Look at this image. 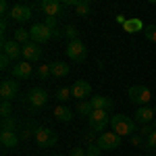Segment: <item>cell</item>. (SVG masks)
<instances>
[{
  "label": "cell",
  "mask_w": 156,
  "mask_h": 156,
  "mask_svg": "<svg viewBox=\"0 0 156 156\" xmlns=\"http://www.w3.org/2000/svg\"><path fill=\"white\" fill-rule=\"evenodd\" d=\"M154 131V125H152V123H150V125H142V135H144V137H148V135H150V133Z\"/></svg>",
  "instance_id": "cell-34"
},
{
  "label": "cell",
  "mask_w": 156,
  "mask_h": 156,
  "mask_svg": "<svg viewBox=\"0 0 156 156\" xmlns=\"http://www.w3.org/2000/svg\"><path fill=\"white\" fill-rule=\"evenodd\" d=\"M29 36H31V42H36V44H44V42H48L50 37H52V29L46 27L44 23H36V25H31Z\"/></svg>",
  "instance_id": "cell-7"
},
{
  "label": "cell",
  "mask_w": 156,
  "mask_h": 156,
  "mask_svg": "<svg viewBox=\"0 0 156 156\" xmlns=\"http://www.w3.org/2000/svg\"><path fill=\"white\" fill-rule=\"evenodd\" d=\"M9 62H11V58L2 52V56H0V69H2V71H4V69H9Z\"/></svg>",
  "instance_id": "cell-35"
},
{
  "label": "cell",
  "mask_w": 156,
  "mask_h": 156,
  "mask_svg": "<svg viewBox=\"0 0 156 156\" xmlns=\"http://www.w3.org/2000/svg\"><path fill=\"white\" fill-rule=\"evenodd\" d=\"M69 96H71V87H58L56 90V98L58 100H67Z\"/></svg>",
  "instance_id": "cell-31"
},
{
  "label": "cell",
  "mask_w": 156,
  "mask_h": 156,
  "mask_svg": "<svg viewBox=\"0 0 156 156\" xmlns=\"http://www.w3.org/2000/svg\"><path fill=\"white\" fill-rule=\"evenodd\" d=\"M23 56L27 62H36V60L42 58V48H40V44L36 42H29V44H25L23 46Z\"/></svg>",
  "instance_id": "cell-14"
},
{
  "label": "cell",
  "mask_w": 156,
  "mask_h": 156,
  "mask_svg": "<svg viewBox=\"0 0 156 156\" xmlns=\"http://www.w3.org/2000/svg\"><path fill=\"white\" fill-rule=\"evenodd\" d=\"M36 75L40 77V79H46L48 75H52V73H50V65H42V67H37Z\"/></svg>",
  "instance_id": "cell-29"
},
{
  "label": "cell",
  "mask_w": 156,
  "mask_h": 156,
  "mask_svg": "<svg viewBox=\"0 0 156 156\" xmlns=\"http://www.w3.org/2000/svg\"><path fill=\"white\" fill-rule=\"evenodd\" d=\"M144 148L146 150H156V129L148 137H146V144H144Z\"/></svg>",
  "instance_id": "cell-26"
},
{
  "label": "cell",
  "mask_w": 156,
  "mask_h": 156,
  "mask_svg": "<svg viewBox=\"0 0 156 156\" xmlns=\"http://www.w3.org/2000/svg\"><path fill=\"white\" fill-rule=\"evenodd\" d=\"M152 125H154V129H156V119H154V121H152Z\"/></svg>",
  "instance_id": "cell-40"
},
{
  "label": "cell",
  "mask_w": 156,
  "mask_h": 156,
  "mask_svg": "<svg viewBox=\"0 0 156 156\" xmlns=\"http://www.w3.org/2000/svg\"><path fill=\"white\" fill-rule=\"evenodd\" d=\"M65 37H69V40H77V29H75V25H67L65 27Z\"/></svg>",
  "instance_id": "cell-30"
},
{
  "label": "cell",
  "mask_w": 156,
  "mask_h": 156,
  "mask_svg": "<svg viewBox=\"0 0 156 156\" xmlns=\"http://www.w3.org/2000/svg\"><path fill=\"white\" fill-rule=\"evenodd\" d=\"M15 42H19V44H29V42H31L29 31H27V29H23V27L15 29Z\"/></svg>",
  "instance_id": "cell-22"
},
{
  "label": "cell",
  "mask_w": 156,
  "mask_h": 156,
  "mask_svg": "<svg viewBox=\"0 0 156 156\" xmlns=\"http://www.w3.org/2000/svg\"><path fill=\"white\" fill-rule=\"evenodd\" d=\"M2 52H4L11 60H15V58H19V56L23 54V48L19 46V42L9 40V42H4V44H2Z\"/></svg>",
  "instance_id": "cell-15"
},
{
  "label": "cell",
  "mask_w": 156,
  "mask_h": 156,
  "mask_svg": "<svg viewBox=\"0 0 156 156\" xmlns=\"http://www.w3.org/2000/svg\"><path fill=\"white\" fill-rule=\"evenodd\" d=\"M50 73L54 75V77H65V75H69V65L67 62H50Z\"/></svg>",
  "instance_id": "cell-20"
},
{
  "label": "cell",
  "mask_w": 156,
  "mask_h": 156,
  "mask_svg": "<svg viewBox=\"0 0 156 156\" xmlns=\"http://www.w3.org/2000/svg\"><path fill=\"white\" fill-rule=\"evenodd\" d=\"M71 96L75 98V100H79V102H83L87 96H92V85L87 83V81H83V79L75 81V83L71 85Z\"/></svg>",
  "instance_id": "cell-9"
},
{
  "label": "cell",
  "mask_w": 156,
  "mask_h": 156,
  "mask_svg": "<svg viewBox=\"0 0 156 156\" xmlns=\"http://www.w3.org/2000/svg\"><path fill=\"white\" fill-rule=\"evenodd\" d=\"M125 31H129V34H135V31H142V29H146L144 23L140 21V19H129V21H125Z\"/></svg>",
  "instance_id": "cell-21"
},
{
  "label": "cell",
  "mask_w": 156,
  "mask_h": 156,
  "mask_svg": "<svg viewBox=\"0 0 156 156\" xmlns=\"http://www.w3.org/2000/svg\"><path fill=\"white\" fill-rule=\"evenodd\" d=\"M15 127H17V121L15 119H11V117L9 119H2V129L4 131H15Z\"/></svg>",
  "instance_id": "cell-28"
},
{
  "label": "cell",
  "mask_w": 156,
  "mask_h": 156,
  "mask_svg": "<svg viewBox=\"0 0 156 156\" xmlns=\"http://www.w3.org/2000/svg\"><path fill=\"white\" fill-rule=\"evenodd\" d=\"M67 56L75 62H83L85 56H87V48H85V44L77 37V40H73L69 42V46H67Z\"/></svg>",
  "instance_id": "cell-3"
},
{
  "label": "cell",
  "mask_w": 156,
  "mask_h": 156,
  "mask_svg": "<svg viewBox=\"0 0 156 156\" xmlns=\"http://www.w3.org/2000/svg\"><path fill=\"white\" fill-rule=\"evenodd\" d=\"M56 156H60V154H56Z\"/></svg>",
  "instance_id": "cell-42"
},
{
  "label": "cell",
  "mask_w": 156,
  "mask_h": 156,
  "mask_svg": "<svg viewBox=\"0 0 156 156\" xmlns=\"http://www.w3.org/2000/svg\"><path fill=\"white\" fill-rule=\"evenodd\" d=\"M75 12L79 15V17H87V12H90V2H85V0H81L77 6H75Z\"/></svg>",
  "instance_id": "cell-24"
},
{
  "label": "cell",
  "mask_w": 156,
  "mask_h": 156,
  "mask_svg": "<svg viewBox=\"0 0 156 156\" xmlns=\"http://www.w3.org/2000/svg\"><path fill=\"white\" fill-rule=\"evenodd\" d=\"M96 146L100 150H115L121 146V135H117L115 131H106V133H100L96 140Z\"/></svg>",
  "instance_id": "cell-5"
},
{
  "label": "cell",
  "mask_w": 156,
  "mask_h": 156,
  "mask_svg": "<svg viewBox=\"0 0 156 156\" xmlns=\"http://www.w3.org/2000/svg\"><path fill=\"white\" fill-rule=\"evenodd\" d=\"M27 100H29V106L31 108H42V106H46V102H48V92L44 87H31L29 94H27Z\"/></svg>",
  "instance_id": "cell-8"
},
{
  "label": "cell",
  "mask_w": 156,
  "mask_h": 156,
  "mask_svg": "<svg viewBox=\"0 0 156 156\" xmlns=\"http://www.w3.org/2000/svg\"><path fill=\"white\" fill-rule=\"evenodd\" d=\"M9 17H12L19 23H25V21L31 19V6H27V4H15L11 9V12H9Z\"/></svg>",
  "instance_id": "cell-12"
},
{
  "label": "cell",
  "mask_w": 156,
  "mask_h": 156,
  "mask_svg": "<svg viewBox=\"0 0 156 156\" xmlns=\"http://www.w3.org/2000/svg\"><path fill=\"white\" fill-rule=\"evenodd\" d=\"M0 144L4 146V148H15V146L19 144V135L15 131H0Z\"/></svg>",
  "instance_id": "cell-17"
},
{
  "label": "cell",
  "mask_w": 156,
  "mask_h": 156,
  "mask_svg": "<svg viewBox=\"0 0 156 156\" xmlns=\"http://www.w3.org/2000/svg\"><path fill=\"white\" fill-rule=\"evenodd\" d=\"M44 25H46V27H50V29H56V19H54V17H46Z\"/></svg>",
  "instance_id": "cell-36"
},
{
  "label": "cell",
  "mask_w": 156,
  "mask_h": 156,
  "mask_svg": "<svg viewBox=\"0 0 156 156\" xmlns=\"http://www.w3.org/2000/svg\"><path fill=\"white\" fill-rule=\"evenodd\" d=\"M12 112V106L9 100H2V104H0V115H2V119H9Z\"/></svg>",
  "instance_id": "cell-25"
},
{
  "label": "cell",
  "mask_w": 156,
  "mask_h": 156,
  "mask_svg": "<svg viewBox=\"0 0 156 156\" xmlns=\"http://www.w3.org/2000/svg\"><path fill=\"white\" fill-rule=\"evenodd\" d=\"M100 152H102V150H100L96 144H92L87 150H85V156H100Z\"/></svg>",
  "instance_id": "cell-33"
},
{
  "label": "cell",
  "mask_w": 156,
  "mask_h": 156,
  "mask_svg": "<svg viewBox=\"0 0 156 156\" xmlns=\"http://www.w3.org/2000/svg\"><path fill=\"white\" fill-rule=\"evenodd\" d=\"M62 36H65V29H58V27L52 29V37H62Z\"/></svg>",
  "instance_id": "cell-38"
},
{
  "label": "cell",
  "mask_w": 156,
  "mask_h": 156,
  "mask_svg": "<svg viewBox=\"0 0 156 156\" xmlns=\"http://www.w3.org/2000/svg\"><path fill=\"white\" fill-rule=\"evenodd\" d=\"M54 119L60 121V123H69V121L73 119V112L65 106V104H58V106L54 108Z\"/></svg>",
  "instance_id": "cell-19"
},
{
  "label": "cell",
  "mask_w": 156,
  "mask_h": 156,
  "mask_svg": "<svg viewBox=\"0 0 156 156\" xmlns=\"http://www.w3.org/2000/svg\"><path fill=\"white\" fill-rule=\"evenodd\" d=\"M110 125H112V131L121 137L123 135H133V131H135V121L129 119L127 115H112Z\"/></svg>",
  "instance_id": "cell-1"
},
{
  "label": "cell",
  "mask_w": 156,
  "mask_h": 156,
  "mask_svg": "<svg viewBox=\"0 0 156 156\" xmlns=\"http://www.w3.org/2000/svg\"><path fill=\"white\" fill-rule=\"evenodd\" d=\"M129 98H131V102L140 104V106H148V102L152 98V92L146 85H131L129 87Z\"/></svg>",
  "instance_id": "cell-4"
},
{
  "label": "cell",
  "mask_w": 156,
  "mask_h": 156,
  "mask_svg": "<svg viewBox=\"0 0 156 156\" xmlns=\"http://www.w3.org/2000/svg\"><path fill=\"white\" fill-rule=\"evenodd\" d=\"M87 121H90L92 131L102 133L106 129V125L110 123V110H94V112L87 117Z\"/></svg>",
  "instance_id": "cell-2"
},
{
  "label": "cell",
  "mask_w": 156,
  "mask_h": 156,
  "mask_svg": "<svg viewBox=\"0 0 156 156\" xmlns=\"http://www.w3.org/2000/svg\"><path fill=\"white\" fill-rule=\"evenodd\" d=\"M90 102H92L94 110H110L112 104H115V102H112L110 98H106V96H94Z\"/></svg>",
  "instance_id": "cell-18"
},
{
  "label": "cell",
  "mask_w": 156,
  "mask_h": 156,
  "mask_svg": "<svg viewBox=\"0 0 156 156\" xmlns=\"http://www.w3.org/2000/svg\"><path fill=\"white\" fill-rule=\"evenodd\" d=\"M131 144L133 146H144L146 144V137L142 135V133H133V135H131Z\"/></svg>",
  "instance_id": "cell-32"
},
{
  "label": "cell",
  "mask_w": 156,
  "mask_h": 156,
  "mask_svg": "<svg viewBox=\"0 0 156 156\" xmlns=\"http://www.w3.org/2000/svg\"><path fill=\"white\" fill-rule=\"evenodd\" d=\"M154 112H156V106H154Z\"/></svg>",
  "instance_id": "cell-41"
},
{
  "label": "cell",
  "mask_w": 156,
  "mask_h": 156,
  "mask_svg": "<svg viewBox=\"0 0 156 156\" xmlns=\"http://www.w3.org/2000/svg\"><path fill=\"white\" fill-rule=\"evenodd\" d=\"M144 34H146V37H148L150 42H156V23H152V25H146Z\"/></svg>",
  "instance_id": "cell-27"
},
{
  "label": "cell",
  "mask_w": 156,
  "mask_h": 156,
  "mask_svg": "<svg viewBox=\"0 0 156 156\" xmlns=\"http://www.w3.org/2000/svg\"><path fill=\"white\" fill-rule=\"evenodd\" d=\"M69 156H85V152L81 150V148H73V150H71V154H69Z\"/></svg>",
  "instance_id": "cell-37"
},
{
  "label": "cell",
  "mask_w": 156,
  "mask_h": 156,
  "mask_svg": "<svg viewBox=\"0 0 156 156\" xmlns=\"http://www.w3.org/2000/svg\"><path fill=\"white\" fill-rule=\"evenodd\" d=\"M31 73H34V69L29 67V62H27V60L12 65V77H17V79H29V77H31Z\"/></svg>",
  "instance_id": "cell-16"
},
{
  "label": "cell",
  "mask_w": 156,
  "mask_h": 156,
  "mask_svg": "<svg viewBox=\"0 0 156 156\" xmlns=\"http://www.w3.org/2000/svg\"><path fill=\"white\" fill-rule=\"evenodd\" d=\"M154 119H156V112H154V108H150V106H140L135 110V115H133V121L140 123V125H150Z\"/></svg>",
  "instance_id": "cell-11"
},
{
  "label": "cell",
  "mask_w": 156,
  "mask_h": 156,
  "mask_svg": "<svg viewBox=\"0 0 156 156\" xmlns=\"http://www.w3.org/2000/svg\"><path fill=\"white\" fill-rule=\"evenodd\" d=\"M77 112H79L81 117H90V115L94 112V106H92V102H90V100H83V102H79V104H77Z\"/></svg>",
  "instance_id": "cell-23"
},
{
  "label": "cell",
  "mask_w": 156,
  "mask_h": 156,
  "mask_svg": "<svg viewBox=\"0 0 156 156\" xmlns=\"http://www.w3.org/2000/svg\"><path fill=\"white\" fill-rule=\"evenodd\" d=\"M0 11H2V15L9 11V2H6V0H2V2H0Z\"/></svg>",
  "instance_id": "cell-39"
},
{
  "label": "cell",
  "mask_w": 156,
  "mask_h": 156,
  "mask_svg": "<svg viewBox=\"0 0 156 156\" xmlns=\"http://www.w3.org/2000/svg\"><path fill=\"white\" fill-rule=\"evenodd\" d=\"M34 135H36V142L40 148H52V146H56V133L52 131V129L37 127Z\"/></svg>",
  "instance_id": "cell-6"
},
{
  "label": "cell",
  "mask_w": 156,
  "mask_h": 156,
  "mask_svg": "<svg viewBox=\"0 0 156 156\" xmlns=\"http://www.w3.org/2000/svg\"><path fill=\"white\" fill-rule=\"evenodd\" d=\"M17 92H19V85L15 83L12 79H4V81L0 83V98H2V100H9V102H11L12 98L17 96Z\"/></svg>",
  "instance_id": "cell-13"
},
{
  "label": "cell",
  "mask_w": 156,
  "mask_h": 156,
  "mask_svg": "<svg viewBox=\"0 0 156 156\" xmlns=\"http://www.w3.org/2000/svg\"><path fill=\"white\" fill-rule=\"evenodd\" d=\"M40 9L46 12L48 17H60L62 12H65V4H60L58 0H42V4H40Z\"/></svg>",
  "instance_id": "cell-10"
}]
</instances>
